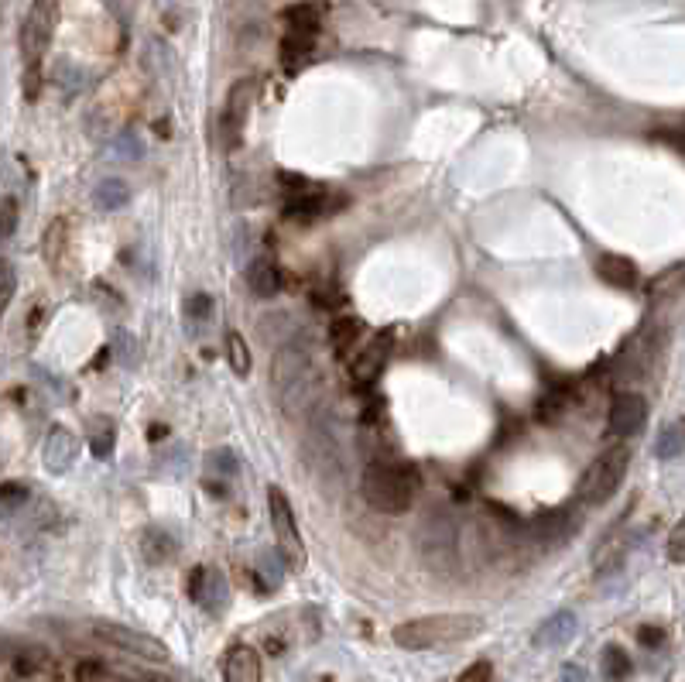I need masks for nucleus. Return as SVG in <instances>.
Instances as JSON below:
<instances>
[{
  "instance_id": "obj_27",
  "label": "nucleus",
  "mask_w": 685,
  "mask_h": 682,
  "mask_svg": "<svg viewBox=\"0 0 685 682\" xmlns=\"http://www.w3.org/2000/svg\"><path fill=\"white\" fill-rule=\"evenodd\" d=\"M668 559L685 566V518L672 528V535H668Z\"/></svg>"
},
{
  "instance_id": "obj_23",
  "label": "nucleus",
  "mask_w": 685,
  "mask_h": 682,
  "mask_svg": "<svg viewBox=\"0 0 685 682\" xmlns=\"http://www.w3.org/2000/svg\"><path fill=\"white\" fill-rule=\"evenodd\" d=\"M227 357H230L233 374H240V377L251 374V350H247V343H244V336H240V333L227 336Z\"/></svg>"
},
{
  "instance_id": "obj_29",
  "label": "nucleus",
  "mask_w": 685,
  "mask_h": 682,
  "mask_svg": "<svg viewBox=\"0 0 685 682\" xmlns=\"http://www.w3.org/2000/svg\"><path fill=\"white\" fill-rule=\"evenodd\" d=\"M206 576H209V569H206V566H196V569H192V573H189V580H185V593H189V597L196 600V604H199V600H203Z\"/></svg>"
},
{
  "instance_id": "obj_9",
  "label": "nucleus",
  "mask_w": 685,
  "mask_h": 682,
  "mask_svg": "<svg viewBox=\"0 0 685 682\" xmlns=\"http://www.w3.org/2000/svg\"><path fill=\"white\" fill-rule=\"evenodd\" d=\"M388 353H391V333L370 336V343L357 353V357H353V364H350L353 381H357V384H370V381H374V377L381 374V367H384V360H388Z\"/></svg>"
},
{
  "instance_id": "obj_13",
  "label": "nucleus",
  "mask_w": 685,
  "mask_h": 682,
  "mask_svg": "<svg viewBox=\"0 0 685 682\" xmlns=\"http://www.w3.org/2000/svg\"><path fill=\"white\" fill-rule=\"evenodd\" d=\"M247 288H251L257 299H271V295L281 292V271L274 264V258L261 254V258L247 264Z\"/></svg>"
},
{
  "instance_id": "obj_14",
  "label": "nucleus",
  "mask_w": 685,
  "mask_h": 682,
  "mask_svg": "<svg viewBox=\"0 0 685 682\" xmlns=\"http://www.w3.org/2000/svg\"><path fill=\"white\" fill-rule=\"evenodd\" d=\"M596 275H600V282H607L610 288H634L638 285V264L631 258H624V254H603V258L596 261Z\"/></svg>"
},
{
  "instance_id": "obj_30",
  "label": "nucleus",
  "mask_w": 685,
  "mask_h": 682,
  "mask_svg": "<svg viewBox=\"0 0 685 682\" xmlns=\"http://www.w3.org/2000/svg\"><path fill=\"white\" fill-rule=\"evenodd\" d=\"M90 446H93V453L100 456V460H107L110 449H114V425H107V432H96Z\"/></svg>"
},
{
  "instance_id": "obj_22",
  "label": "nucleus",
  "mask_w": 685,
  "mask_h": 682,
  "mask_svg": "<svg viewBox=\"0 0 685 682\" xmlns=\"http://www.w3.org/2000/svg\"><path fill=\"white\" fill-rule=\"evenodd\" d=\"M682 446H685V422L665 425L662 436L655 439V453L662 456V460H672V456H679Z\"/></svg>"
},
{
  "instance_id": "obj_32",
  "label": "nucleus",
  "mask_w": 685,
  "mask_h": 682,
  "mask_svg": "<svg viewBox=\"0 0 685 682\" xmlns=\"http://www.w3.org/2000/svg\"><path fill=\"white\" fill-rule=\"evenodd\" d=\"M209 309H213V302H209V295H192L189 299V306H185V312H189V319H206L209 316Z\"/></svg>"
},
{
  "instance_id": "obj_18",
  "label": "nucleus",
  "mask_w": 685,
  "mask_h": 682,
  "mask_svg": "<svg viewBox=\"0 0 685 682\" xmlns=\"http://www.w3.org/2000/svg\"><path fill=\"white\" fill-rule=\"evenodd\" d=\"M93 199L100 210H120V206H127V199H131V189H127L120 179H107L96 186Z\"/></svg>"
},
{
  "instance_id": "obj_6",
  "label": "nucleus",
  "mask_w": 685,
  "mask_h": 682,
  "mask_svg": "<svg viewBox=\"0 0 685 682\" xmlns=\"http://www.w3.org/2000/svg\"><path fill=\"white\" fill-rule=\"evenodd\" d=\"M93 635L100 641H107V645L120 648V652L134 655V659H144V662H168V645L151 635H144V631H134V628H124V624H110V621H96L93 624Z\"/></svg>"
},
{
  "instance_id": "obj_8",
  "label": "nucleus",
  "mask_w": 685,
  "mask_h": 682,
  "mask_svg": "<svg viewBox=\"0 0 685 682\" xmlns=\"http://www.w3.org/2000/svg\"><path fill=\"white\" fill-rule=\"evenodd\" d=\"M644 422H648V401L638 391H624V395L614 398V405H610V432L634 436V432L644 429Z\"/></svg>"
},
{
  "instance_id": "obj_21",
  "label": "nucleus",
  "mask_w": 685,
  "mask_h": 682,
  "mask_svg": "<svg viewBox=\"0 0 685 682\" xmlns=\"http://www.w3.org/2000/svg\"><path fill=\"white\" fill-rule=\"evenodd\" d=\"M144 556H148V563H155V566H161V563H168V559L175 556V542L168 539L165 532H144Z\"/></svg>"
},
{
  "instance_id": "obj_4",
  "label": "nucleus",
  "mask_w": 685,
  "mask_h": 682,
  "mask_svg": "<svg viewBox=\"0 0 685 682\" xmlns=\"http://www.w3.org/2000/svg\"><path fill=\"white\" fill-rule=\"evenodd\" d=\"M627 467H631V449L624 443L603 449L600 456L586 467L583 480H579L576 487V501L579 504H590V508H600V504H607L610 497L617 494L620 480H624Z\"/></svg>"
},
{
  "instance_id": "obj_15",
  "label": "nucleus",
  "mask_w": 685,
  "mask_h": 682,
  "mask_svg": "<svg viewBox=\"0 0 685 682\" xmlns=\"http://www.w3.org/2000/svg\"><path fill=\"white\" fill-rule=\"evenodd\" d=\"M576 628H579L576 614H572V611H559V614L548 617L542 628L535 631V645L538 648H562L566 641H572Z\"/></svg>"
},
{
  "instance_id": "obj_33",
  "label": "nucleus",
  "mask_w": 685,
  "mask_h": 682,
  "mask_svg": "<svg viewBox=\"0 0 685 682\" xmlns=\"http://www.w3.org/2000/svg\"><path fill=\"white\" fill-rule=\"evenodd\" d=\"M14 227H18V199L4 196V237H11Z\"/></svg>"
},
{
  "instance_id": "obj_11",
  "label": "nucleus",
  "mask_w": 685,
  "mask_h": 682,
  "mask_svg": "<svg viewBox=\"0 0 685 682\" xmlns=\"http://www.w3.org/2000/svg\"><path fill=\"white\" fill-rule=\"evenodd\" d=\"M11 672L18 676L21 682H45L55 676V659L45 652V648H21L18 655L11 659Z\"/></svg>"
},
{
  "instance_id": "obj_2",
  "label": "nucleus",
  "mask_w": 685,
  "mask_h": 682,
  "mask_svg": "<svg viewBox=\"0 0 685 682\" xmlns=\"http://www.w3.org/2000/svg\"><path fill=\"white\" fill-rule=\"evenodd\" d=\"M59 28V0H31L21 21V59H24V96L31 103L42 90V59Z\"/></svg>"
},
{
  "instance_id": "obj_34",
  "label": "nucleus",
  "mask_w": 685,
  "mask_h": 682,
  "mask_svg": "<svg viewBox=\"0 0 685 682\" xmlns=\"http://www.w3.org/2000/svg\"><path fill=\"white\" fill-rule=\"evenodd\" d=\"M117 148H120V151H127V158H141V155H144L141 141H137V138H134V134H131V131H127V134H124V138H120V141H117Z\"/></svg>"
},
{
  "instance_id": "obj_25",
  "label": "nucleus",
  "mask_w": 685,
  "mask_h": 682,
  "mask_svg": "<svg viewBox=\"0 0 685 682\" xmlns=\"http://www.w3.org/2000/svg\"><path fill=\"white\" fill-rule=\"evenodd\" d=\"M14 288H18V278H14L11 261H0V306H11L14 299Z\"/></svg>"
},
{
  "instance_id": "obj_16",
  "label": "nucleus",
  "mask_w": 685,
  "mask_h": 682,
  "mask_svg": "<svg viewBox=\"0 0 685 682\" xmlns=\"http://www.w3.org/2000/svg\"><path fill=\"white\" fill-rule=\"evenodd\" d=\"M312 48H316V35H305V31H288L281 38V66L288 72H298L305 62L312 59Z\"/></svg>"
},
{
  "instance_id": "obj_26",
  "label": "nucleus",
  "mask_w": 685,
  "mask_h": 682,
  "mask_svg": "<svg viewBox=\"0 0 685 682\" xmlns=\"http://www.w3.org/2000/svg\"><path fill=\"white\" fill-rule=\"evenodd\" d=\"M24 501H28V487L18 484V480L4 484V511H7V515H14L18 508H24Z\"/></svg>"
},
{
  "instance_id": "obj_7",
  "label": "nucleus",
  "mask_w": 685,
  "mask_h": 682,
  "mask_svg": "<svg viewBox=\"0 0 685 682\" xmlns=\"http://www.w3.org/2000/svg\"><path fill=\"white\" fill-rule=\"evenodd\" d=\"M257 100V79H240L233 83V90L227 96V107H223V120H220V131H223V144L233 148L247 124V114H251Z\"/></svg>"
},
{
  "instance_id": "obj_24",
  "label": "nucleus",
  "mask_w": 685,
  "mask_h": 682,
  "mask_svg": "<svg viewBox=\"0 0 685 682\" xmlns=\"http://www.w3.org/2000/svg\"><path fill=\"white\" fill-rule=\"evenodd\" d=\"M199 604H203L206 611H223V607H227V583H223V576L213 573V569H209V576H206V590H203V600H199Z\"/></svg>"
},
{
  "instance_id": "obj_20",
  "label": "nucleus",
  "mask_w": 685,
  "mask_h": 682,
  "mask_svg": "<svg viewBox=\"0 0 685 682\" xmlns=\"http://www.w3.org/2000/svg\"><path fill=\"white\" fill-rule=\"evenodd\" d=\"M288 31H305V35H319V7L316 4H298L285 11Z\"/></svg>"
},
{
  "instance_id": "obj_17",
  "label": "nucleus",
  "mask_w": 685,
  "mask_h": 682,
  "mask_svg": "<svg viewBox=\"0 0 685 682\" xmlns=\"http://www.w3.org/2000/svg\"><path fill=\"white\" fill-rule=\"evenodd\" d=\"M600 672H603V679H607V682H624L627 676H631V659H627L624 648H617V645L603 648Z\"/></svg>"
},
{
  "instance_id": "obj_31",
  "label": "nucleus",
  "mask_w": 685,
  "mask_h": 682,
  "mask_svg": "<svg viewBox=\"0 0 685 682\" xmlns=\"http://www.w3.org/2000/svg\"><path fill=\"white\" fill-rule=\"evenodd\" d=\"M103 676H107V669H103L100 662H79L76 665V679L79 682H100Z\"/></svg>"
},
{
  "instance_id": "obj_5",
  "label": "nucleus",
  "mask_w": 685,
  "mask_h": 682,
  "mask_svg": "<svg viewBox=\"0 0 685 682\" xmlns=\"http://www.w3.org/2000/svg\"><path fill=\"white\" fill-rule=\"evenodd\" d=\"M268 511H271V528H274V539H278L281 559H285L292 569H302L305 545H302V535H298V525H295V511L281 487H271L268 491Z\"/></svg>"
},
{
  "instance_id": "obj_19",
  "label": "nucleus",
  "mask_w": 685,
  "mask_h": 682,
  "mask_svg": "<svg viewBox=\"0 0 685 682\" xmlns=\"http://www.w3.org/2000/svg\"><path fill=\"white\" fill-rule=\"evenodd\" d=\"M357 336H360V319H353V316H340V319H333V326H329V340H333L336 353H350Z\"/></svg>"
},
{
  "instance_id": "obj_3",
  "label": "nucleus",
  "mask_w": 685,
  "mask_h": 682,
  "mask_svg": "<svg viewBox=\"0 0 685 682\" xmlns=\"http://www.w3.org/2000/svg\"><path fill=\"white\" fill-rule=\"evenodd\" d=\"M415 470L405 467V463L394 460H381L370 463L364 470V480H360V491H364V501L381 515H405L415 501Z\"/></svg>"
},
{
  "instance_id": "obj_35",
  "label": "nucleus",
  "mask_w": 685,
  "mask_h": 682,
  "mask_svg": "<svg viewBox=\"0 0 685 682\" xmlns=\"http://www.w3.org/2000/svg\"><path fill=\"white\" fill-rule=\"evenodd\" d=\"M638 641H641L644 648H655V645H662V641H665V631L662 628H641L638 631Z\"/></svg>"
},
{
  "instance_id": "obj_28",
  "label": "nucleus",
  "mask_w": 685,
  "mask_h": 682,
  "mask_svg": "<svg viewBox=\"0 0 685 682\" xmlns=\"http://www.w3.org/2000/svg\"><path fill=\"white\" fill-rule=\"evenodd\" d=\"M456 682H497V676H494V665L490 662H473L470 669H463V676H459Z\"/></svg>"
},
{
  "instance_id": "obj_12",
  "label": "nucleus",
  "mask_w": 685,
  "mask_h": 682,
  "mask_svg": "<svg viewBox=\"0 0 685 682\" xmlns=\"http://www.w3.org/2000/svg\"><path fill=\"white\" fill-rule=\"evenodd\" d=\"M223 679L227 682H264L261 655H257L251 645L230 648L227 662H223Z\"/></svg>"
},
{
  "instance_id": "obj_1",
  "label": "nucleus",
  "mask_w": 685,
  "mask_h": 682,
  "mask_svg": "<svg viewBox=\"0 0 685 682\" xmlns=\"http://www.w3.org/2000/svg\"><path fill=\"white\" fill-rule=\"evenodd\" d=\"M483 631V617L477 614H432L401 621L391 631V641L405 652H429V648H449L470 641Z\"/></svg>"
},
{
  "instance_id": "obj_36",
  "label": "nucleus",
  "mask_w": 685,
  "mask_h": 682,
  "mask_svg": "<svg viewBox=\"0 0 685 682\" xmlns=\"http://www.w3.org/2000/svg\"><path fill=\"white\" fill-rule=\"evenodd\" d=\"M562 682H583V669L579 665H566L562 669Z\"/></svg>"
},
{
  "instance_id": "obj_10",
  "label": "nucleus",
  "mask_w": 685,
  "mask_h": 682,
  "mask_svg": "<svg viewBox=\"0 0 685 682\" xmlns=\"http://www.w3.org/2000/svg\"><path fill=\"white\" fill-rule=\"evenodd\" d=\"M42 453H45V470L48 473H66V470H72V463H76L79 443L66 425H52V432L45 436Z\"/></svg>"
}]
</instances>
